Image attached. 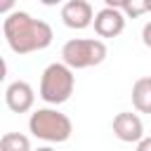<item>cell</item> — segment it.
Here are the masks:
<instances>
[{
  "label": "cell",
  "mask_w": 151,
  "mask_h": 151,
  "mask_svg": "<svg viewBox=\"0 0 151 151\" xmlns=\"http://www.w3.org/2000/svg\"><path fill=\"white\" fill-rule=\"evenodd\" d=\"M106 54H109V50L101 38H71L61 47V61L71 71L99 66L106 59Z\"/></svg>",
  "instance_id": "3"
},
{
  "label": "cell",
  "mask_w": 151,
  "mask_h": 151,
  "mask_svg": "<svg viewBox=\"0 0 151 151\" xmlns=\"http://www.w3.org/2000/svg\"><path fill=\"white\" fill-rule=\"evenodd\" d=\"M28 130L33 137L47 142V144H64L73 134V123L66 113L57 109H35L28 118Z\"/></svg>",
  "instance_id": "2"
},
{
  "label": "cell",
  "mask_w": 151,
  "mask_h": 151,
  "mask_svg": "<svg viewBox=\"0 0 151 151\" xmlns=\"http://www.w3.org/2000/svg\"><path fill=\"white\" fill-rule=\"evenodd\" d=\"M0 151H33L31 139L21 132H5L0 139Z\"/></svg>",
  "instance_id": "10"
},
{
  "label": "cell",
  "mask_w": 151,
  "mask_h": 151,
  "mask_svg": "<svg viewBox=\"0 0 151 151\" xmlns=\"http://www.w3.org/2000/svg\"><path fill=\"white\" fill-rule=\"evenodd\" d=\"M2 33L14 54H31L40 52L52 45V26L42 19H33L28 12L14 9L2 21Z\"/></svg>",
  "instance_id": "1"
},
{
  "label": "cell",
  "mask_w": 151,
  "mask_h": 151,
  "mask_svg": "<svg viewBox=\"0 0 151 151\" xmlns=\"http://www.w3.org/2000/svg\"><path fill=\"white\" fill-rule=\"evenodd\" d=\"M142 42L151 50V21H146V24H144V28H142Z\"/></svg>",
  "instance_id": "12"
},
{
  "label": "cell",
  "mask_w": 151,
  "mask_h": 151,
  "mask_svg": "<svg viewBox=\"0 0 151 151\" xmlns=\"http://www.w3.org/2000/svg\"><path fill=\"white\" fill-rule=\"evenodd\" d=\"M35 151H57V149H52V146H38Z\"/></svg>",
  "instance_id": "14"
},
{
  "label": "cell",
  "mask_w": 151,
  "mask_h": 151,
  "mask_svg": "<svg viewBox=\"0 0 151 151\" xmlns=\"http://www.w3.org/2000/svg\"><path fill=\"white\" fill-rule=\"evenodd\" d=\"M134 151H151V137H144L139 144H137V149Z\"/></svg>",
  "instance_id": "13"
},
{
  "label": "cell",
  "mask_w": 151,
  "mask_h": 151,
  "mask_svg": "<svg viewBox=\"0 0 151 151\" xmlns=\"http://www.w3.org/2000/svg\"><path fill=\"white\" fill-rule=\"evenodd\" d=\"M113 134L125 142V144H139L144 139V123L137 113L132 111H120L116 118H113Z\"/></svg>",
  "instance_id": "7"
},
{
  "label": "cell",
  "mask_w": 151,
  "mask_h": 151,
  "mask_svg": "<svg viewBox=\"0 0 151 151\" xmlns=\"http://www.w3.org/2000/svg\"><path fill=\"white\" fill-rule=\"evenodd\" d=\"M146 5H149V12H151V0H146Z\"/></svg>",
  "instance_id": "15"
},
{
  "label": "cell",
  "mask_w": 151,
  "mask_h": 151,
  "mask_svg": "<svg viewBox=\"0 0 151 151\" xmlns=\"http://www.w3.org/2000/svg\"><path fill=\"white\" fill-rule=\"evenodd\" d=\"M123 31H125V14L118 7L104 5L94 14V33L99 38H118Z\"/></svg>",
  "instance_id": "6"
},
{
  "label": "cell",
  "mask_w": 151,
  "mask_h": 151,
  "mask_svg": "<svg viewBox=\"0 0 151 151\" xmlns=\"http://www.w3.org/2000/svg\"><path fill=\"white\" fill-rule=\"evenodd\" d=\"M132 106L139 113H151V76L137 78L132 85Z\"/></svg>",
  "instance_id": "9"
},
{
  "label": "cell",
  "mask_w": 151,
  "mask_h": 151,
  "mask_svg": "<svg viewBox=\"0 0 151 151\" xmlns=\"http://www.w3.org/2000/svg\"><path fill=\"white\" fill-rule=\"evenodd\" d=\"M106 5H113V7H118V9L125 14V19H134V17H142L144 12H149V5H146V0H123V2L106 0Z\"/></svg>",
  "instance_id": "11"
},
{
  "label": "cell",
  "mask_w": 151,
  "mask_h": 151,
  "mask_svg": "<svg viewBox=\"0 0 151 151\" xmlns=\"http://www.w3.org/2000/svg\"><path fill=\"white\" fill-rule=\"evenodd\" d=\"M73 87H76V76L64 61L50 64L40 76V99L52 106L68 101L73 94Z\"/></svg>",
  "instance_id": "4"
},
{
  "label": "cell",
  "mask_w": 151,
  "mask_h": 151,
  "mask_svg": "<svg viewBox=\"0 0 151 151\" xmlns=\"http://www.w3.org/2000/svg\"><path fill=\"white\" fill-rule=\"evenodd\" d=\"M5 104L14 113H26L35 104V92H33V87L26 80H14L5 90Z\"/></svg>",
  "instance_id": "8"
},
{
  "label": "cell",
  "mask_w": 151,
  "mask_h": 151,
  "mask_svg": "<svg viewBox=\"0 0 151 151\" xmlns=\"http://www.w3.org/2000/svg\"><path fill=\"white\" fill-rule=\"evenodd\" d=\"M61 21L73 31H83L94 24V9L87 0H68L61 5Z\"/></svg>",
  "instance_id": "5"
}]
</instances>
